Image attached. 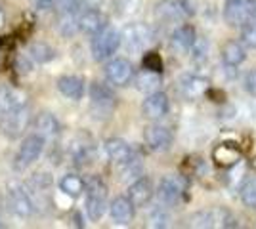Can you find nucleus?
<instances>
[{
    "label": "nucleus",
    "mask_w": 256,
    "mask_h": 229,
    "mask_svg": "<svg viewBox=\"0 0 256 229\" xmlns=\"http://www.w3.org/2000/svg\"><path fill=\"white\" fill-rule=\"evenodd\" d=\"M86 203H84V210L86 216L90 222H100L104 218V214L107 212V186L104 184L102 178L98 176H92L86 180Z\"/></svg>",
    "instance_id": "f257e3e1"
},
{
    "label": "nucleus",
    "mask_w": 256,
    "mask_h": 229,
    "mask_svg": "<svg viewBox=\"0 0 256 229\" xmlns=\"http://www.w3.org/2000/svg\"><path fill=\"white\" fill-rule=\"evenodd\" d=\"M88 94H90V113L94 119H107L113 115L117 107V96L107 84L92 82Z\"/></svg>",
    "instance_id": "f03ea898"
},
{
    "label": "nucleus",
    "mask_w": 256,
    "mask_h": 229,
    "mask_svg": "<svg viewBox=\"0 0 256 229\" xmlns=\"http://www.w3.org/2000/svg\"><path fill=\"white\" fill-rule=\"evenodd\" d=\"M120 38H122V46L130 50V52H142L155 40V31L151 29L148 23L132 21L126 23L120 31Z\"/></svg>",
    "instance_id": "7ed1b4c3"
},
{
    "label": "nucleus",
    "mask_w": 256,
    "mask_h": 229,
    "mask_svg": "<svg viewBox=\"0 0 256 229\" xmlns=\"http://www.w3.org/2000/svg\"><path fill=\"white\" fill-rule=\"evenodd\" d=\"M44 147H46V138L40 136L38 132L34 134H29L22 140V145L14 157V168L18 172L25 170L27 166H31L34 161L40 159V155L44 153Z\"/></svg>",
    "instance_id": "20e7f679"
},
{
    "label": "nucleus",
    "mask_w": 256,
    "mask_h": 229,
    "mask_svg": "<svg viewBox=\"0 0 256 229\" xmlns=\"http://www.w3.org/2000/svg\"><path fill=\"white\" fill-rule=\"evenodd\" d=\"M224 19L230 27L245 29L254 23V0H228L224 6Z\"/></svg>",
    "instance_id": "39448f33"
},
{
    "label": "nucleus",
    "mask_w": 256,
    "mask_h": 229,
    "mask_svg": "<svg viewBox=\"0 0 256 229\" xmlns=\"http://www.w3.org/2000/svg\"><path fill=\"white\" fill-rule=\"evenodd\" d=\"M120 44H122L120 33L107 25L104 31L94 34L92 38V57L96 61H106L109 57H113V54L120 48Z\"/></svg>",
    "instance_id": "423d86ee"
},
{
    "label": "nucleus",
    "mask_w": 256,
    "mask_h": 229,
    "mask_svg": "<svg viewBox=\"0 0 256 229\" xmlns=\"http://www.w3.org/2000/svg\"><path fill=\"white\" fill-rule=\"evenodd\" d=\"M29 124H31V113L27 105L0 113V130L8 138H20L29 128Z\"/></svg>",
    "instance_id": "0eeeda50"
},
{
    "label": "nucleus",
    "mask_w": 256,
    "mask_h": 229,
    "mask_svg": "<svg viewBox=\"0 0 256 229\" xmlns=\"http://www.w3.org/2000/svg\"><path fill=\"white\" fill-rule=\"evenodd\" d=\"M6 205H8V210L18 218H29L32 210H34L31 195L20 184H8V187H6Z\"/></svg>",
    "instance_id": "6e6552de"
},
{
    "label": "nucleus",
    "mask_w": 256,
    "mask_h": 229,
    "mask_svg": "<svg viewBox=\"0 0 256 229\" xmlns=\"http://www.w3.org/2000/svg\"><path fill=\"white\" fill-rule=\"evenodd\" d=\"M157 199H159L162 205H168V207H176L184 201V193H186V184L180 176H164L159 182V186L155 189Z\"/></svg>",
    "instance_id": "1a4fd4ad"
},
{
    "label": "nucleus",
    "mask_w": 256,
    "mask_h": 229,
    "mask_svg": "<svg viewBox=\"0 0 256 229\" xmlns=\"http://www.w3.org/2000/svg\"><path fill=\"white\" fill-rule=\"evenodd\" d=\"M104 73L109 84L113 86H128L134 80V67L126 57H113L104 67Z\"/></svg>",
    "instance_id": "9d476101"
},
{
    "label": "nucleus",
    "mask_w": 256,
    "mask_h": 229,
    "mask_svg": "<svg viewBox=\"0 0 256 229\" xmlns=\"http://www.w3.org/2000/svg\"><path fill=\"white\" fill-rule=\"evenodd\" d=\"M170 111V99L164 92H151L148 94V98L144 99L142 103V115L148 120H160L164 119Z\"/></svg>",
    "instance_id": "9b49d317"
},
{
    "label": "nucleus",
    "mask_w": 256,
    "mask_h": 229,
    "mask_svg": "<svg viewBox=\"0 0 256 229\" xmlns=\"http://www.w3.org/2000/svg\"><path fill=\"white\" fill-rule=\"evenodd\" d=\"M144 140H146V145L151 151H166V149H170L172 142H174V134L168 126L155 122V124L146 126Z\"/></svg>",
    "instance_id": "f8f14e48"
},
{
    "label": "nucleus",
    "mask_w": 256,
    "mask_h": 229,
    "mask_svg": "<svg viewBox=\"0 0 256 229\" xmlns=\"http://www.w3.org/2000/svg\"><path fill=\"white\" fill-rule=\"evenodd\" d=\"M208 78H204L201 75H184L178 80V94H180L184 99H188V101H193V99H199L203 98L204 94L208 92Z\"/></svg>",
    "instance_id": "ddd939ff"
},
{
    "label": "nucleus",
    "mask_w": 256,
    "mask_h": 229,
    "mask_svg": "<svg viewBox=\"0 0 256 229\" xmlns=\"http://www.w3.org/2000/svg\"><path fill=\"white\" fill-rule=\"evenodd\" d=\"M192 222L199 228H235L234 216L224 208H212L206 212H199L192 218Z\"/></svg>",
    "instance_id": "4468645a"
},
{
    "label": "nucleus",
    "mask_w": 256,
    "mask_h": 229,
    "mask_svg": "<svg viewBox=\"0 0 256 229\" xmlns=\"http://www.w3.org/2000/svg\"><path fill=\"white\" fill-rule=\"evenodd\" d=\"M107 27V15L100 8H84L78 13V31L86 34H98Z\"/></svg>",
    "instance_id": "2eb2a0df"
},
{
    "label": "nucleus",
    "mask_w": 256,
    "mask_h": 229,
    "mask_svg": "<svg viewBox=\"0 0 256 229\" xmlns=\"http://www.w3.org/2000/svg\"><path fill=\"white\" fill-rule=\"evenodd\" d=\"M153 195H155V187H153V182L148 176H140L138 180H134L128 186V199L134 203L136 208L148 207Z\"/></svg>",
    "instance_id": "dca6fc26"
},
{
    "label": "nucleus",
    "mask_w": 256,
    "mask_h": 229,
    "mask_svg": "<svg viewBox=\"0 0 256 229\" xmlns=\"http://www.w3.org/2000/svg\"><path fill=\"white\" fill-rule=\"evenodd\" d=\"M134 214H136V207L128 199V195H118L109 203V216L118 226H128L134 220Z\"/></svg>",
    "instance_id": "f3484780"
},
{
    "label": "nucleus",
    "mask_w": 256,
    "mask_h": 229,
    "mask_svg": "<svg viewBox=\"0 0 256 229\" xmlns=\"http://www.w3.org/2000/svg\"><path fill=\"white\" fill-rule=\"evenodd\" d=\"M58 90L64 98L71 99V101H80L86 94V82L82 76L64 75L58 78Z\"/></svg>",
    "instance_id": "a211bd4d"
},
{
    "label": "nucleus",
    "mask_w": 256,
    "mask_h": 229,
    "mask_svg": "<svg viewBox=\"0 0 256 229\" xmlns=\"http://www.w3.org/2000/svg\"><path fill=\"white\" fill-rule=\"evenodd\" d=\"M212 161L220 168H232L241 161V149L235 143H218L212 149Z\"/></svg>",
    "instance_id": "6ab92c4d"
},
{
    "label": "nucleus",
    "mask_w": 256,
    "mask_h": 229,
    "mask_svg": "<svg viewBox=\"0 0 256 229\" xmlns=\"http://www.w3.org/2000/svg\"><path fill=\"white\" fill-rule=\"evenodd\" d=\"M197 40V33H195V27L190 23H184L178 25L170 34V44L172 48L180 50V52H190L193 48V44Z\"/></svg>",
    "instance_id": "aec40b11"
},
{
    "label": "nucleus",
    "mask_w": 256,
    "mask_h": 229,
    "mask_svg": "<svg viewBox=\"0 0 256 229\" xmlns=\"http://www.w3.org/2000/svg\"><path fill=\"white\" fill-rule=\"evenodd\" d=\"M104 149H106L107 159L115 164L124 163L130 157H134V155H132V147H130L122 138H109V140H106Z\"/></svg>",
    "instance_id": "412c9836"
},
{
    "label": "nucleus",
    "mask_w": 256,
    "mask_h": 229,
    "mask_svg": "<svg viewBox=\"0 0 256 229\" xmlns=\"http://www.w3.org/2000/svg\"><path fill=\"white\" fill-rule=\"evenodd\" d=\"M25 105H27V96H25L23 90L14 86L0 88V113L18 109V107H25Z\"/></svg>",
    "instance_id": "4be33fe9"
},
{
    "label": "nucleus",
    "mask_w": 256,
    "mask_h": 229,
    "mask_svg": "<svg viewBox=\"0 0 256 229\" xmlns=\"http://www.w3.org/2000/svg\"><path fill=\"white\" fill-rule=\"evenodd\" d=\"M32 126H34V132H38L44 138H52V136H58L60 130H62V124H60V119L50 113V111H42L36 115V119L32 120Z\"/></svg>",
    "instance_id": "5701e85b"
},
{
    "label": "nucleus",
    "mask_w": 256,
    "mask_h": 229,
    "mask_svg": "<svg viewBox=\"0 0 256 229\" xmlns=\"http://www.w3.org/2000/svg\"><path fill=\"white\" fill-rule=\"evenodd\" d=\"M155 15L162 19V21H180L184 15H188V11L184 8L182 2H176V0H162L155 6Z\"/></svg>",
    "instance_id": "b1692460"
},
{
    "label": "nucleus",
    "mask_w": 256,
    "mask_h": 229,
    "mask_svg": "<svg viewBox=\"0 0 256 229\" xmlns=\"http://www.w3.org/2000/svg\"><path fill=\"white\" fill-rule=\"evenodd\" d=\"M78 13H80V10L62 6V10L58 13V23L56 25H58V31L64 36H73L78 31Z\"/></svg>",
    "instance_id": "393cba45"
},
{
    "label": "nucleus",
    "mask_w": 256,
    "mask_h": 229,
    "mask_svg": "<svg viewBox=\"0 0 256 229\" xmlns=\"http://www.w3.org/2000/svg\"><path fill=\"white\" fill-rule=\"evenodd\" d=\"M245 46L239 40H228L222 46V61L228 67H237L245 61Z\"/></svg>",
    "instance_id": "a878e982"
},
{
    "label": "nucleus",
    "mask_w": 256,
    "mask_h": 229,
    "mask_svg": "<svg viewBox=\"0 0 256 229\" xmlns=\"http://www.w3.org/2000/svg\"><path fill=\"white\" fill-rule=\"evenodd\" d=\"M60 191H64L65 195H69L71 199H76L84 193L86 189V180H82L76 174H65L60 182H58Z\"/></svg>",
    "instance_id": "bb28decb"
},
{
    "label": "nucleus",
    "mask_w": 256,
    "mask_h": 229,
    "mask_svg": "<svg viewBox=\"0 0 256 229\" xmlns=\"http://www.w3.org/2000/svg\"><path fill=\"white\" fill-rule=\"evenodd\" d=\"M69 155L73 159V163L76 166H84V164L92 163V157H94V149H92V143L86 142H73Z\"/></svg>",
    "instance_id": "cd10ccee"
},
{
    "label": "nucleus",
    "mask_w": 256,
    "mask_h": 229,
    "mask_svg": "<svg viewBox=\"0 0 256 229\" xmlns=\"http://www.w3.org/2000/svg\"><path fill=\"white\" fill-rule=\"evenodd\" d=\"M134 82H136V86L138 90L142 92H155L157 86L160 84V73H153V71H148V69H144V71H140L138 75H134Z\"/></svg>",
    "instance_id": "c85d7f7f"
},
{
    "label": "nucleus",
    "mask_w": 256,
    "mask_h": 229,
    "mask_svg": "<svg viewBox=\"0 0 256 229\" xmlns=\"http://www.w3.org/2000/svg\"><path fill=\"white\" fill-rule=\"evenodd\" d=\"M29 55L36 63H50L56 57V50L46 42H32L29 46Z\"/></svg>",
    "instance_id": "c756f323"
},
{
    "label": "nucleus",
    "mask_w": 256,
    "mask_h": 229,
    "mask_svg": "<svg viewBox=\"0 0 256 229\" xmlns=\"http://www.w3.org/2000/svg\"><path fill=\"white\" fill-rule=\"evenodd\" d=\"M239 195H241V201L246 208L256 210V174H250L243 182V186L239 189Z\"/></svg>",
    "instance_id": "7c9ffc66"
},
{
    "label": "nucleus",
    "mask_w": 256,
    "mask_h": 229,
    "mask_svg": "<svg viewBox=\"0 0 256 229\" xmlns=\"http://www.w3.org/2000/svg\"><path fill=\"white\" fill-rule=\"evenodd\" d=\"M142 163H140L138 159H134V157H130L128 161L118 164V174H120V180L122 182H128V180H138L142 174Z\"/></svg>",
    "instance_id": "2f4dec72"
},
{
    "label": "nucleus",
    "mask_w": 256,
    "mask_h": 229,
    "mask_svg": "<svg viewBox=\"0 0 256 229\" xmlns=\"http://www.w3.org/2000/svg\"><path fill=\"white\" fill-rule=\"evenodd\" d=\"M140 4H142L140 0H118V2H117L118 15H122V17H130V15L138 13Z\"/></svg>",
    "instance_id": "473e14b6"
},
{
    "label": "nucleus",
    "mask_w": 256,
    "mask_h": 229,
    "mask_svg": "<svg viewBox=\"0 0 256 229\" xmlns=\"http://www.w3.org/2000/svg\"><path fill=\"white\" fill-rule=\"evenodd\" d=\"M142 65L148 71H153V73H162V59L159 57V54L155 52H148L142 59Z\"/></svg>",
    "instance_id": "72a5a7b5"
},
{
    "label": "nucleus",
    "mask_w": 256,
    "mask_h": 229,
    "mask_svg": "<svg viewBox=\"0 0 256 229\" xmlns=\"http://www.w3.org/2000/svg\"><path fill=\"white\" fill-rule=\"evenodd\" d=\"M29 186L32 191H44V189H50L52 187V178L48 174H32L29 180Z\"/></svg>",
    "instance_id": "f704fd0d"
},
{
    "label": "nucleus",
    "mask_w": 256,
    "mask_h": 229,
    "mask_svg": "<svg viewBox=\"0 0 256 229\" xmlns=\"http://www.w3.org/2000/svg\"><path fill=\"white\" fill-rule=\"evenodd\" d=\"M168 214L166 212H162V210H153L150 216V226L151 228H166L168 226Z\"/></svg>",
    "instance_id": "c9c22d12"
},
{
    "label": "nucleus",
    "mask_w": 256,
    "mask_h": 229,
    "mask_svg": "<svg viewBox=\"0 0 256 229\" xmlns=\"http://www.w3.org/2000/svg\"><path fill=\"white\" fill-rule=\"evenodd\" d=\"M241 38H243V44H246L248 48H254V50H256V23L246 25L245 29H243Z\"/></svg>",
    "instance_id": "e433bc0d"
},
{
    "label": "nucleus",
    "mask_w": 256,
    "mask_h": 229,
    "mask_svg": "<svg viewBox=\"0 0 256 229\" xmlns=\"http://www.w3.org/2000/svg\"><path fill=\"white\" fill-rule=\"evenodd\" d=\"M192 52H193V57L201 61V59H204V57H206V54H208V44L204 42L203 38H197V40H195V44H193Z\"/></svg>",
    "instance_id": "4c0bfd02"
},
{
    "label": "nucleus",
    "mask_w": 256,
    "mask_h": 229,
    "mask_svg": "<svg viewBox=\"0 0 256 229\" xmlns=\"http://www.w3.org/2000/svg\"><path fill=\"white\" fill-rule=\"evenodd\" d=\"M243 88H245L250 96H256V69L246 73L245 80H243Z\"/></svg>",
    "instance_id": "58836bf2"
},
{
    "label": "nucleus",
    "mask_w": 256,
    "mask_h": 229,
    "mask_svg": "<svg viewBox=\"0 0 256 229\" xmlns=\"http://www.w3.org/2000/svg\"><path fill=\"white\" fill-rule=\"evenodd\" d=\"M32 2H34V8L36 10H42V11L54 10L56 4H58V0H32Z\"/></svg>",
    "instance_id": "ea45409f"
},
{
    "label": "nucleus",
    "mask_w": 256,
    "mask_h": 229,
    "mask_svg": "<svg viewBox=\"0 0 256 229\" xmlns=\"http://www.w3.org/2000/svg\"><path fill=\"white\" fill-rule=\"evenodd\" d=\"M73 220H75V228H84V226H86V224H84V218H82V216H80L78 212H76L75 216H73Z\"/></svg>",
    "instance_id": "a19ab883"
},
{
    "label": "nucleus",
    "mask_w": 256,
    "mask_h": 229,
    "mask_svg": "<svg viewBox=\"0 0 256 229\" xmlns=\"http://www.w3.org/2000/svg\"><path fill=\"white\" fill-rule=\"evenodd\" d=\"M2 25H4V10L0 8V27H2Z\"/></svg>",
    "instance_id": "79ce46f5"
},
{
    "label": "nucleus",
    "mask_w": 256,
    "mask_h": 229,
    "mask_svg": "<svg viewBox=\"0 0 256 229\" xmlns=\"http://www.w3.org/2000/svg\"><path fill=\"white\" fill-rule=\"evenodd\" d=\"M254 23H256V0H254Z\"/></svg>",
    "instance_id": "37998d69"
},
{
    "label": "nucleus",
    "mask_w": 256,
    "mask_h": 229,
    "mask_svg": "<svg viewBox=\"0 0 256 229\" xmlns=\"http://www.w3.org/2000/svg\"><path fill=\"white\" fill-rule=\"evenodd\" d=\"M2 228H4V224H2V222H0V229H2Z\"/></svg>",
    "instance_id": "c03bdc74"
}]
</instances>
